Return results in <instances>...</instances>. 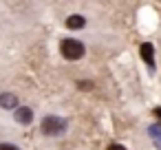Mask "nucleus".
Wrapping results in <instances>:
<instances>
[{"label":"nucleus","instance_id":"1","mask_svg":"<svg viewBox=\"0 0 161 150\" xmlns=\"http://www.w3.org/2000/svg\"><path fill=\"white\" fill-rule=\"evenodd\" d=\"M42 132L44 135H51V137H58V135H62L64 130H66V119H62V117H58V115H47L44 119H42Z\"/></svg>","mask_w":161,"mask_h":150},{"label":"nucleus","instance_id":"2","mask_svg":"<svg viewBox=\"0 0 161 150\" xmlns=\"http://www.w3.org/2000/svg\"><path fill=\"white\" fill-rule=\"evenodd\" d=\"M60 51H62V55H64L66 60H80V58L84 55V44H82L80 40L66 38V40H62Z\"/></svg>","mask_w":161,"mask_h":150},{"label":"nucleus","instance_id":"3","mask_svg":"<svg viewBox=\"0 0 161 150\" xmlns=\"http://www.w3.org/2000/svg\"><path fill=\"white\" fill-rule=\"evenodd\" d=\"M16 121L22 124V126H29V124L33 121V110H31L29 106H20V108L16 110Z\"/></svg>","mask_w":161,"mask_h":150},{"label":"nucleus","instance_id":"4","mask_svg":"<svg viewBox=\"0 0 161 150\" xmlns=\"http://www.w3.org/2000/svg\"><path fill=\"white\" fill-rule=\"evenodd\" d=\"M141 58L146 60V64H148V69L150 71H154V49H152V44H141Z\"/></svg>","mask_w":161,"mask_h":150},{"label":"nucleus","instance_id":"5","mask_svg":"<svg viewBox=\"0 0 161 150\" xmlns=\"http://www.w3.org/2000/svg\"><path fill=\"white\" fill-rule=\"evenodd\" d=\"M0 106L7 108V110H11V108L18 106V97L14 93H3V95H0Z\"/></svg>","mask_w":161,"mask_h":150},{"label":"nucleus","instance_id":"6","mask_svg":"<svg viewBox=\"0 0 161 150\" xmlns=\"http://www.w3.org/2000/svg\"><path fill=\"white\" fill-rule=\"evenodd\" d=\"M84 25H86L84 16H77V14H75V16H69V18H66V27L73 29V31H75V29H82Z\"/></svg>","mask_w":161,"mask_h":150},{"label":"nucleus","instance_id":"7","mask_svg":"<svg viewBox=\"0 0 161 150\" xmlns=\"http://www.w3.org/2000/svg\"><path fill=\"white\" fill-rule=\"evenodd\" d=\"M148 132L154 137V141H157V139H161V124H157V126H150V128H148Z\"/></svg>","mask_w":161,"mask_h":150},{"label":"nucleus","instance_id":"8","mask_svg":"<svg viewBox=\"0 0 161 150\" xmlns=\"http://www.w3.org/2000/svg\"><path fill=\"white\" fill-rule=\"evenodd\" d=\"M77 86H80L82 91H91V88H93V82H88V80H86V82H77Z\"/></svg>","mask_w":161,"mask_h":150},{"label":"nucleus","instance_id":"9","mask_svg":"<svg viewBox=\"0 0 161 150\" xmlns=\"http://www.w3.org/2000/svg\"><path fill=\"white\" fill-rule=\"evenodd\" d=\"M0 150H20V148H16L14 143H0Z\"/></svg>","mask_w":161,"mask_h":150},{"label":"nucleus","instance_id":"10","mask_svg":"<svg viewBox=\"0 0 161 150\" xmlns=\"http://www.w3.org/2000/svg\"><path fill=\"white\" fill-rule=\"evenodd\" d=\"M108 150H126V148H124V146H119V143H110V146H108Z\"/></svg>","mask_w":161,"mask_h":150},{"label":"nucleus","instance_id":"11","mask_svg":"<svg viewBox=\"0 0 161 150\" xmlns=\"http://www.w3.org/2000/svg\"><path fill=\"white\" fill-rule=\"evenodd\" d=\"M152 115H154L157 119H161V108H154V110H152Z\"/></svg>","mask_w":161,"mask_h":150},{"label":"nucleus","instance_id":"12","mask_svg":"<svg viewBox=\"0 0 161 150\" xmlns=\"http://www.w3.org/2000/svg\"><path fill=\"white\" fill-rule=\"evenodd\" d=\"M154 143H157V148H161V139H157V141H154Z\"/></svg>","mask_w":161,"mask_h":150}]
</instances>
